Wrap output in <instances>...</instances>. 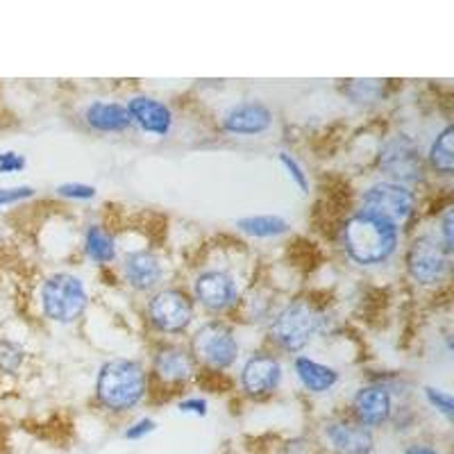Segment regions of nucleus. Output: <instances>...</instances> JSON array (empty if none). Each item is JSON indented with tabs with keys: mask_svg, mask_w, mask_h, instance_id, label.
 Listing matches in <instances>:
<instances>
[{
	"mask_svg": "<svg viewBox=\"0 0 454 454\" xmlns=\"http://www.w3.org/2000/svg\"><path fill=\"white\" fill-rule=\"evenodd\" d=\"M397 232L388 223L359 212L343 227V246L348 254L359 263H382L395 250Z\"/></svg>",
	"mask_w": 454,
	"mask_h": 454,
	"instance_id": "nucleus-1",
	"label": "nucleus"
},
{
	"mask_svg": "<svg viewBox=\"0 0 454 454\" xmlns=\"http://www.w3.org/2000/svg\"><path fill=\"white\" fill-rule=\"evenodd\" d=\"M100 403L114 411L132 409L145 393V372L139 364L116 359L100 368L96 384Z\"/></svg>",
	"mask_w": 454,
	"mask_h": 454,
	"instance_id": "nucleus-2",
	"label": "nucleus"
},
{
	"mask_svg": "<svg viewBox=\"0 0 454 454\" xmlns=\"http://www.w3.org/2000/svg\"><path fill=\"white\" fill-rule=\"evenodd\" d=\"M43 311L57 323H73L87 309V294L78 278L67 273H57L46 279L42 289Z\"/></svg>",
	"mask_w": 454,
	"mask_h": 454,
	"instance_id": "nucleus-3",
	"label": "nucleus"
},
{
	"mask_svg": "<svg viewBox=\"0 0 454 454\" xmlns=\"http://www.w3.org/2000/svg\"><path fill=\"white\" fill-rule=\"evenodd\" d=\"M320 314L309 302H291L275 316L270 334L284 350H302L320 327Z\"/></svg>",
	"mask_w": 454,
	"mask_h": 454,
	"instance_id": "nucleus-4",
	"label": "nucleus"
},
{
	"mask_svg": "<svg viewBox=\"0 0 454 454\" xmlns=\"http://www.w3.org/2000/svg\"><path fill=\"white\" fill-rule=\"evenodd\" d=\"M413 209V196L404 186L393 184V182H382V184L371 186L364 193V214L380 221L388 223V225L397 227L409 218Z\"/></svg>",
	"mask_w": 454,
	"mask_h": 454,
	"instance_id": "nucleus-5",
	"label": "nucleus"
},
{
	"mask_svg": "<svg viewBox=\"0 0 454 454\" xmlns=\"http://www.w3.org/2000/svg\"><path fill=\"white\" fill-rule=\"evenodd\" d=\"M193 350L207 366L227 368L237 359L239 343L230 327L221 323H207L193 336Z\"/></svg>",
	"mask_w": 454,
	"mask_h": 454,
	"instance_id": "nucleus-6",
	"label": "nucleus"
},
{
	"mask_svg": "<svg viewBox=\"0 0 454 454\" xmlns=\"http://www.w3.org/2000/svg\"><path fill=\"white\" fill-rule=\"evenodd\" d=\"M150 323L161 332H182L193 318V305L189 295L168 289L157 294L148 305Z\"/></svg>",
	"mask_w": 454,
	"mask_h": 454,
	"instance_id": "nucleus-7",
	"label": "nucleus"
},
{
	"mask_svg": "<svg viewBox=\"0 0 454 454\" xmlns=\"http://www.w3.org/2000/svg\"><path fill=\"white\" fill-rule=\"evenodd\" d=\"M407 269L416 282H439L445 275V269H448V253L434 239H416L407 253Z\"/></svg>",
	"mask_w": 454,
	"mask_h": 454,
	"instance_id": "nucleus-8",
	"label": "nucleus"
},
{
	"mask_svg": "<svg viewBox=\"0 0 454 454\" xmlns=\"http://www.w3.org/2000/svg\"><path fill=\"white\" fill-rule=\"evenodd\" d=\"M380 166L387 170L388 176L397 180L413 182L423 176V161H420L419 148L409 137H395L388 141L380 153Z\"/></svg>",
	"mask_w": 454,
	"mask_h": 454,
	"instance_id": "nucleus-9",
	"label": "nucleus"
},
{
	"mask_svg": "<svg viewBox=\"0 0 454 454\" xmlns=\"http://www.w3.org/2000/svg\"><path fill=\"white\" fill-rule=\"evenodd\" d=\"M279 377H282V368L275 356L254 355L243 368L241 382L250 395H266L278 388Z\"/></svg>",
	"mask_w": 454,
	"mask_h": 454,
	"instance_id": "nucleus-10",
	"label": "nucleus"
},
{
	"mask_svg": "<svg viewBox=\"0 0 454 454\" xmlns=\"http://www.w3.org/2000/svg\"><path fill=\"white\" fill-rule=\"evenodd\" d=\"M273 123V114L262 103H243L230 109L225 116V129L232 135H259Z\"/></svg>",
	"mask_w": 454,
	"mask_h": 454,
	"instance_id": "nucleus-11",
	"label": "nucleus"
},
{
	"mask_svg": "<svg viewBox=\"0 0 454 454\" xmlns=\"http://www.w3.org/2000/svg\"><path fill=\"white\" fill-rule=\"evenodd\" d=\"M196 295L209 309H223L237 298V284L227 273L209 270L196 279Z\"/></svg>",
	"mask_w": 454,
	"mask_h": 454,
	"instance_id": "nucleus-12",
	"label": "nucleus"
},
{
	"mask_svg": "<svg viewBox=\"0 0 454 454\" xmlns=\"http://www.w3.org/2000/svg\"><path fill=\"white\" fill-rule=\"evenodd\" d=\"M355 413L362 427L387 423L391 416V395L384 387H366L355 395Z\"/></svg>",
	"mask_w": 454,
	"mask_h": 454,
	"instance_id": "nucleus-13",
	"label": "nucleus"
},
{
	"mask_svg": "<svg viewBox=\"0 0 454 454\" xmlns=\"http://www.w3.org/2000/svg\"><path fill=\"white\" fill-rule=\"evenodd\" d=\"M125 109H128L129 119L137 121L145 132H153V135L164 137L173 123L170 109L155 98H144V96L132 98Z\"/></svg>",
	"mask_w": 454,
	"mask_h": 454,
	"instance_id": "nucleus-14",
	"label": "nucleus"
},
{
	"mask_svg": "<svg viewBox=\"0 0 454 454\" xmlns=\"http://www.w3.org/2000/svg\"><path fill=\"white\" fill-rule=\"evenodd\" d=\"M325 436L336 454H368L372 450V434L362 425L332 423Z\"/></svg>",
	"mask_w": 454,
	"mask_h": 454,
	"instance_id": "nucleus-15",
	"label": "nucleus"
},
{
	"mask_svg": "<svg viewBox=\"0 0 454 454\" xmlns=\"http://www.w3.org/2000/svg\"><path fill=\"white\" fill-rule=\"evenodd\" d=\"M125 278L135 289H153L161 278V266L150 253H135L125 259Z\"/></svg>",
	"mask_w": 454,
	"mask_h": 454,
	"instance_id": "nucleus-16",
	"label": "nucleus"
},
{
	"mask_svg": "<svg viewBox=\"0 0 454 454\" xmlns=\"http://www.w3.org/2000/svg\"><path fill=\"white\" fill-rule=\"evenodd\" d=\"M84 116H87V123L91 128L100 129V132H121V129H128L129 123H132L128 109L116 103L89 105Z\"/></svg>",
	"mask_w": 454,
	"mask_h": 454,
	"instance_id": "nucleus-17",
	"label": "nucleus"
},
{
	"mask_svg": "<svg viewBox=\"0 0 454 454\" xmlns=\"http://www.w3.org/2000/svg\"><path fill=\"white\" fill-rule=\"evenodd\" d=\"M155 371L166 382H184L193 372V364L182 348H164L155 359Z\"/></svg>",
	"mask_w": 454,
	"mask_h": 454,
	"instance_id": "nucleus-18",
	"label": "nucleus"
},
{
	"mask_svg": "<svg viewBox=\"0 0 454 454\" xmlns=\"http://www.w3.org/2000/svg\"><path fill=\"white\" fill-rule=\"evenodd\" d=\"M295 372H298L302 387L309 388L311 393L330 391V388L336 384V380H339L334 368L323 366V364L314 362V359H307V356H298V362H295Z\"/></svg>",
	"mask_w": 454,
	"mask_h": 454,
	"instance_id": "nucleus-19",
	"label": "nucleus"
},
{
	"mask_svg": "<svg viewBox=\"0 0 454 454\" xmlns=\"http://www.w3.org/2000/svg\"><path fill=\"white\" fill-rule=\"evenodd\" d=\"M84 248H87L89 257L98 263H107L116 257V246H114V239L105 232L103 227H98V225H93L87 230Z\"/></svg>",
	"mask_w": 454,
	"mask_h": 454,
	"instance_id": "nucleus-20",
	"label": "nucleus"
},
{
	"mask_svg": "<svg viewBox=\"0 0 454 454\" xmlns=\"http://www.w3.org/2000/svg\"><path fill=\"white\" fill-rule=\"evenodd\" d=\"M452 139H454V129L445 128L436 141L432 144V150H429V161L436 170H441L443 176H450L454 168V148H452Z\"/></svg>",
	"mask_w": 454,
	"mask_h": 454,
	"instance_id": "nucleus-21",
	"label": "nucleus"
},
{
	"mask_svg": "<svg viewBox=\"0 0 454 454\" xmlns=\"http://www.w3.org/2000/svg\"><path fill=\"white\" fill-rule=\"evenodd\" d=\"M237 225L241 227L243 232L253 234V237H275V234L286 232L289 223L279 216H250L241 218Z\"/></svg>",
	"mask_w": 454,
	"mask_h": 454,
	"instance_id": "nucleus-22",
	"label": "nucleus"
},
{
	"mask_svg": "<svg viewBox=\"0 0 454 454\" xmlns=\"http://www.w3.org/2000/svg\"><path fill=\"white\" fill-rule=\"evenodd\" d=\"M21 364H23L21 348L14 346V343H7V340H3V343H0V371L16 372Z\"/></svg>",
	"mask_w": 454,
	"mask_h": 454,
	"instance_id": "nucleus-23",
	"label": "nucleus"
},
{
	"mask_svg": "<svg viewBox=\"0 0 454 454\" xmlns=\"http://www.w3.org/2000/svg\"><path fill=\"white\" fill-rule=\"evenodd\" d=\"M427 400L432 407L439 409L443 413L445 419H452V411H454V403H452V395L445 391H439V388H427Z\"/></svg>",
	"mask_w": 454,
	"mask_h": 454,
	"instance_id": "nucleus-24",
	"label": "nucleus"
},
{
	"mask_svg": "<svg viewBox=\"0 0 454 454\" xmlns=\"http://www.w3.org/2000/svg\"><path fill=\"white\" fill-rule=\"evenodd\" d=\"M279 161H282V164L286 166V170H289V176L294 177L295 182H298V186H300V189H302V192H307V189H309V182H307L305 170L300 168V164H298V161H295L294 157H289V155H286V153H282V155H279Z\"/></svg>",
	"mask_w": 454,
	"mask_h": 454,
	"instance_id": "nucleus-25",
	"label": "nucleus"
},
{
	"mask_svg": "<svg viewBox=\"0 0 454 454\" xmlns=\"http://www.w3.org/2000/svg\"><path fill=\"white\" fill-rule=\"evenodd\" d=\"M35 193L32 186H14V189H0V207L12 205V202H19V200H26Z\"/></svg>",
	"mask_w": 454,
	"mask_h": 454,
	"instance_id": "nucleus-26",
	"label": "nucleus"
},
{
	"mask_svg": "<svg viewBox=\"0 0 454 454\" xmlns=\"http://www.w3.org/2000/svg\"><path fill=\"white\" fill-rule=\"evenodd\" d=\"M57 192L62 193V196L67 198H78V200H89V198L96 196V189L93 186H87V184H62Z\"/></svg>",
	"mask_w": 454,
	"mask_h": 454,
	"instance_id": "nucleus-27",
	"label": "nucleus"
},
{
	"mask_svg": "<svg viewBox=\"0 0 454 454\" xmlns=\"http://www.w3.org/2000/svg\"><path fill=\"white\" fill-rule=\"evenodd\" d=\"M23 166H26V160L19 153H0V173H14Z\"/></svg>",
	"mask_w": 454,
	"mask_h": 454,
	"instance_id": "nucleus-28",
	"label": "nucleus"
},
{
	"mask_svg": "<svg viewBox=\"0 0 454 454\" xmlns=\"http://www.w3.org/2000/svg\"><path fill=\"white\" fill-rule=\"evenodd\" d=\"M153 429H155V423H153V420H150V419H144V420H139V423H137L135 427H129L128 432H125V439H132V441L144 439L145 434H150V432H153Z\"/></svg>",
	"mask_w": 454,
	"mask_h": 454,
	"instance_id": "nucleus-29",
	"label": "nucleus"
},
{
	"mask_svg": "<svg viewBox=\"0 0 454 454\" xmlns=\"http://www.w3.org/2000/svg\"><path fill=\"white\" fill-rule=\"evenodd\" d=\"M443 239H445V253H450L452 250V212H445L443 216Z\"/></svg>",
	"mask_w": 454,
	"mask_h": 454,
	"instance_id": "nucleus-30",
	"label": "nucleus"
},
{
	"mask_svg": "<svg viewBox=\"0 0 454 454\" xmlns=\"http://www.w3.org/2000/svg\"><path fill=\"white\" fill-rule=\"evenodd\" d=\"M180 411H192V413H200V416H205L207 404L202 403V400H184V403H180Z\"/></svg>",
	"mask_w": 454,
	"mask_h": 454,
	"instance_id": "nucleus-31",
	"label": "nucleus"
},
{
	"mask_svg": "<svg viewBox=\"0 0 454 454\" xmlns=\"http://www.w3.org/2000/svg\"><path fill=\"white\" fill-rule=\"evenodd\" d=\"M404 454H441V452H436L434 448H427V445H411Z\"/></svg>",
	"mask_w": 454,
	"mask_h": 454,
	"instance_id": "nucleus-32",
	"label": "nucleus"
}]
</instances>
